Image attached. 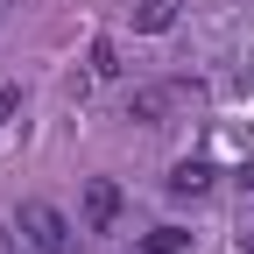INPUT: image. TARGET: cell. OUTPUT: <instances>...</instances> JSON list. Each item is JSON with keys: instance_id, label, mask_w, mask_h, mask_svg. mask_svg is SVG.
I'll list each match as a JSON object with an SVG mask.
<instances>
[{"instance_id": "4", "label": "cell", "mask_w": 254, "mask_h": 254, "mask_svg": "<svg viewBox=\"0 0 254 254\" xmlns=\"http://www.w3.org/2000/svg\"><path fill=\"white\" fill-rule=\"evenodd\" d=\"M170 190H177V198H198V190H212V163H205V155H184V163L170 170Z\"/></svg>"}, {"instance_id": "7", "label": "cell", "mask_w": 254, "mask_h": 254, "mask_svg": "<svg viewBox=\"0 0 254 254\" xmlns=\"http://www.w3.org/2000/svg\"><path fill=\"white\" fill-rule=\"evenodd\" d=\"M92 78H120V50L113 43H92Z\"/></svg>"}, {"instance_id": "2", "label": "cell", "mask_w": 254, "mask_h": 254, "mask_svg": "<svg viewBox=\"0 0 254 254\" xmlns=\"http://www.w3.org/2000/svg\"><path fill=\"white\" fill-rule=\"evenodd\" d=\"M177 106H198V85H184V78H170V85H141L134 99H127V120H141V127H163Z\"/></svg>"}, {"instance_id": "8", "label": "cell", "mask_w": 254, "mask_h": 254, "mask_svg": "<svg viewBox=\"0 0 254 254\" xmlns=\"http://www.w3.org/2000/svg\"><path fill=\"white\" fill-rule=\"evenodd\" d=\"M14 113H21V92H14V85H0V127H7Z\"/></svg>"}, {"instance_id": "5", "label": "cell", "mask_w": 254, "mask_h": 254, "mask_svg": "<svg viewBox=\"0 0 254 254\" xmlns=\"http://www.w3.org/2000/svg\"><path fill=\"white\" fill-rule=\"evenodd\" d=\"M170 21H177V0H134V28L141 36H163Z\"/></svg>"}, {"instance_id": "10", "label": "cell", "mask_w": 254, "mask_h": 254, "mask_svg": "<svg viewBox=\"0 0 254 254\" xmlns=\"http://www.w3.org/2000/svg\"><path fill=\"white\" fill-rule=\"evenodd\" d=\"M247 254H254V240H247Z\"/></svg>"}, {"instance_id": "9", "label": "cell", "mask_w": 254, "mask_h": 254, "mask_svg": "<svg viewBox=\"0 0 254 254\" xmlns=\"http://www.w3.org/2000/svg\"><path fill=\"white\" fill-rule=\"evenodd\" d=\"M0 254H14V226H0Z\"/></svg>"}, {"instance_id": "3", "label": "cell", "mask_w": 254, "mask_h": 254, "mask_svg": "<svg viewBox=\"0 0 254 254\" xmlns=\"http://www.w3.org/2000/svg\"><path fill=\"white\" fill-rule=\"evenodd\" d=\"M113 219H120V184L92 177L85 184V233H113Z\"/></svg>"}, {"instance_id": "6", "label": "cell", "mask_w": 254, "mask_h": 254, "mask_svg": "<svg viewBox=\"0 0 254 254\" xmlns=\"http://www.w3.org/2000/svg\"><path fill=\"white\" fill-rule=\"evenodd\" d=\"M141 254H190V233H184V226H155V233L141 240Z\"/></svg>"}, {"instance_id": "1", "label": "cell", "mask_w": 254, "mask_h": 254, "mask_svg": "<svg viewBox=\"0 0 254 254\" xmlns=\"http://www.w3.org/2000/svg\"><path fill=\"white\" fill-rule=\"evenodd\" d=\"M14 233H21V247H28V254H78V240H71V219H64L50 198H21V212H14Z\"/></svg>"}]
</instances>
